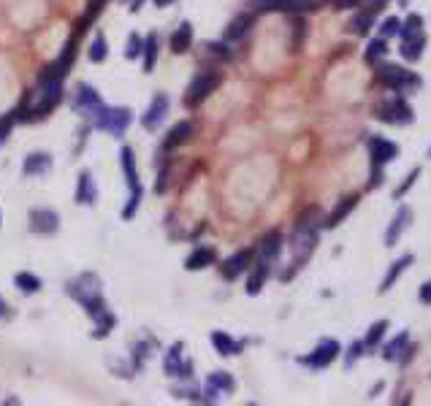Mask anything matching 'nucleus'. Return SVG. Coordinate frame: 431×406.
Instances as JSON below:
<instances>
[{
	"label": "nucleus",
	"mask_w": 431,
	"mask_h": 406,
	"mask_svg": "<svg viewBox=\"0 0 431 406\" xmlns=\"http://www.w3.org/2000/svg\"><path fill=\"white\" fill-rule=\"evenodd\" d=\"M130 3V11H139L141 6H144V0H128Z\"/></svg>",
	"instance_id": "obj_53"
},
{
	"label": "nucleus",
	"mask_w": 431,
	"mask_h": 406,
	"mask_svg": "<svg viewBox=\"0 0 431 406\" xmlns=\"http://www.w3.org/2000/svg\"><path fill=\"white\" fill-rule=\"evenodd\" d=\"M399 30H401L399 16H388V19H383V25H380V35H383V38H396Z\"/></svg>",
	"instance_id": "obj_42"
},
{
	"label": "nucleus",
	"mask_w": 431,
	"mask_h": 406,
	"mask_svg": "<svg viewBox=\"0 0 431 406\" xmlns=\"http://www.w3.org/2000/svg\"><path fill=\"white\" fill-rule=\"evenodd\" d=\"M307 38V22L298 16L296 22H293V44H291V49L293 52H298V46H301V41Z\"/></svg>",
	"instance_id": "obj_44"
},
{
	"label": "nucleus",
	"mask_w": 431,
	"mask_h": 406,
	"mask_svg": "<svg viewBox=\"0 0 431 406\" xmlns=\"http://www.w3.org/2000/svg\"><path fill=\"white\" fill-rule=\"evenodd\" d=\"M62 101V81H55V79H41V87L35 92V106L28 108V114H30V120H41V117H47L49 111L55 108V106H60Z\"/></svg>",
	"instance_id": "obj_6"
},
{
	"label": "nucleus",
	"mask_w": 431,
	"mask_h": 406,
	"mask_svg": "<svg viewBox=\"0 0 431 406\" xmlns=\"http://www.w3.org/2000/svg\"><path fill=\"white\" fill-rule=\"evenodd\" d=\"M87 57H90V62H103L108 57V41H106V35H103V33H98V35L93 38Z\"/></svg>",
	"instance_id": "obj_37"
},
{
	"label": "nucleus",
	"mask_w": 431,
	"mask_h": 406,
	"mask_svg": "<svg viewBox=\"0 0 431 406\" xmlns=\"http://www.w3.org/2000/svg\"><path fill=\"white\" fill-rule=\"evenodd\" d=\"M101 103H103V101H101V95L95 92V87H90V84H79L77 101H74L77 111H82V114H87V117H90V111L98 108Z\"/></svg>",
	"instance_id": "obj_26"
},
{
	"label": "nucleus",
	"mask_w": 431,
	"mask_h": 406,
	"mask_svg": "<svg viewBox=\"0 0 431 406\" xmlns=\"http://www.w3.org/2000/svg\"><path fill=\"white\" fill-rule=\"evenodd\" d=\"M339 352H342V346H339L337 339H320L318 346L309 352L307 358H301V363L309 366V368H315V371H320V368H328L331 363L337 361Z\"/></svg>",
	"instance_id": "obj_8"
},
{
	"label": "nucleus",
	"mask_w": 431,
	"mask_h": 406,
	"mask_svg": "<svg viewBox=\"0 0 431 406\" xmlns=\"http://www.w3.org/2000/svg\"><path fill=\"white\" fill-rule=\"evenodd\" d=\"M166 187H169V171H160V179H157V187H155V190L163 196V193H166Z\"/></svg>",
	"instance_id": "obj_51"
},
{
	"label": "nucleus",
	"mask_w": 431,
	"mask_h": 406,
	"mask_svg": "<svg viewBox=\"0 0 431 406\" xmlns=\"http://www.w3.org/2000/svg\"><path fill=\"white\" fill-rule=\"evenodd\" d=\"M429 157H431V150H429Z\"/></svg>",
	"instance_id": "obj_56"
},
{
	"label": "nucleus",
	"mask_w": 431,
	"mask_h": 406,
	"mask_svg": "<svg viewBox=\"0 0 431 406\" xmlns=\"http://www.w3.org/2000/svg\"><path fill=\"white\" fill-rule=\"evenodd\" d=\"M252 260H255V252H252V249H239L236 255H231L228 260H225V263H223V269H220L223 279H228V282L239 279L245 271H250Z\"/></svg>",
	"instance_id": "obj_13"
},
{
	"label": "nucleus",
	"mask_w": 431,
	"mask_h": 406,
	"mask_svg": "<svg viewBox=\"0 0 431 406\" xmlns=\"http://www.w3.org/2000/svg\"><path fill=\"white\" fill-rule=\"evenodd\" d=\"M206 388H212L217 393H231L236 388V382H233V376L228 371H215V374H209L206 379Z\"/></svg>",
	"instance_id": "obj_36"
},
{
	"label": "nucleus",
	"mask_w": 431,
	"mask_h": 406,
	"mask_svg": "<svg viewBox=\"0 0 431 406\" xmlns=\"http://www.w3.org/2000/svg\"><path fill=\"white\" fill-rule=\"evenodd\" d=\"M169 376H190V361L182 358V344H174L166 352V363H163Z\"/></svg>",
	"instance_id": "obj_20"
},
{
	"label": "nucleus",
	"mask_w": 431,
	"mask_h": 406,
	"mask_svg": "<svg viewBox=\"0 0 431 406\" xmlns=\"http://www.w3.org/2000/svg\"><path fill=\"white\" fill-rule=\"evenodd\" d=\"M212 344H215V349L223 355V358H231V355H239L242 352V344L236 342V339H231L225 331H212Z\"/></svg>",
	"instance_id": "obj_30"
},
{
	"label": "nucleus",
	"mask_w": 431,
	"mask_h": 406,
	"mask_svg": "<svg viewBox=\"0 0 431 406\" xmlns=\"http://www.w3.org/2000/svg\"><path fill=\"white\" fill-rule=\"evenodd\" d=\"M269 274H272V263H266V260H252V266H250V279H247V295H258L266 285V279H269Z\"/></svg>",
	"instance_id": "obj_19"
},
{
	"label": "nucleus",
	"mask_w": 431,
	"mask_h": 406,
	"mask_svg": "<svg viewBox=\"0 0 431 406\" xmlns=\"http://www.w3.org/2000/svg\"><path fill=\"white\" fill-rule=\"evenodd\" d=\"M90 117H93V128L98 130H106L111 135H120L130 128V122H133V111L128 108V106H106L101 103L98 108L90 111Z\"/></svg>",
	"instance_id": "obj_3"
},
{
	"label": "nucleus",
	"mask_w": 431,
	"mask_h": 406,
	"mask_svg": "<svg viewBox=\"0 0 431 406\" xmlns=\"http://www.w3.org/2000/svg\"><path fill=\"white\" fill-rule=\"evenodd\" d=\"M155 6H157V9H163V6H171V3H174V0H152Z\"/></svg>",
	"instance_id": "obj_54"
},
{
	"label": "nucleus",
	"mask_w": 431,
	"mask_h": 406,
	"mask_svg": "<svg viewBox=\"0 0 431 406\" xmlns=\"http://www.w3.org/2000/svg\"><path fill=\"white\" fill-rule=\"evenodd\" d=\"M371 28H374V14L366 11V9H361V11L350 19V30H353L355 35H369Z\"/></svg>",
	"instance_id": "obj_34"
},
{
	"label": "nucleus",
	"mask_w": 431,
	"mask_h": 406,
	"mask_svg": "<svg viewBox=\"0 0 431 406\" xmlns=\"http://www.w3.org/2000/svg\"><path fill=\"white\" fill-rule=\"evenodd\" d=\"M206 49H209V55H215V57H220V60H228L231 57V52H228V44L223 41V44H206Z\"/></svg>",
	"instance_id": "obj_48"
},
{
	"label": "nucleus",
	"mask_w": 431,
	"mask_h": 406,
	"mask_svg": "<svg viewBox=\"0 0 431 406\" xmlns=\"http://www.w3.org/2000/svg\"><path fill=\"white\" fill-rule=\"evenodd\" d=\"M120 166H123V176H125V181H128V187H130V190L141 187L139 168H136V154H133L130 147H123V150H120Z\"/></svg>",
	"instance_id": "obj_25"
},
{
	"label": "nucleus",
	"mask_w": 431,
	"mask_h": 406,
	"mask_svg": "<svg viewBox=\"0 0 431 406\" xmlns=\"http://www.w3.org/2000/svg\"><path fill=\"white\" fill-rule=\"evenodd\" d=\"M377 81L393 92H401L407 90V87H420V76L407 71V68H401V65H393V62L377 68Z\"/></svg>",
	"instance_id": "obj_7"
},
{
	"label": "nucleus",
	"mask_w": 431,
	"mask_h": 406,
	"mask_svg": "<svg viewBox=\"0 0 431 406\" xmlns=\"http://www.w3.org/2000/svg\"><path fill=\"white\" fill-rule=\"evenodd\" d=\"M141 198H144V187L130 190V198H128V203H125L123 209V220H133V217H136V209L141 206Z\"/></svg>",
	"instance_id": "obj_40"
},
{
	"label": "nucleus",
	"mask_w": 431,
	"mask_h": 406,
	"mask_svg": "<svg viewBox=\"0 0 431 406\" xmlns=\"http://www.w3.org/2000/svg\"><path fill=\"white\" fill-rule=\"evenodd\" d=\"M117 325V320H114V315L111 312H106V315H101L98 317V328H95V339H106L108 333H111V328Z\"/></svg>",
	"instance_id": "obj_41"
},
{
	"label": "nucleus",
	"mask_w": 431,
	"mask_h": 406,
	"mask_svg": "<svg viewBox=\"0 0 431 406\" xmlns=\"http://www.w3.org/2000/svg\"><path fill=\"white\" fill-rule=\"evenodd\" d=\"M28 220H30V233H35V236H52V233L60 230V214L52 209H44V206L30 209Z\"/></svg>",
	"instance_id": "obj_11"
},
{
	"label": "nucleus",
	"mask_w": 431,
	"mask_h": 406,
	"mask_svg": "<svg viewBox=\"0 0 431 406\" xmlns=\"http://www.w3.org/2000/svg\"><path fill=\"white\" fill-rule=\"evenodd\" d=\"M77 35H71L68 38V44L62 46V55L57 60L49 65L47 71L41 74V79H55V81H62L65 76L71 74V68H74V60H77Z\"/></svg>",
	"instance_id": "obj_9"
},
{
	"label": "nucleus",
	"mask_w": 431,
	"mask_h": 406,
	"mask_svg": "<svg viewBox=\"0 0 431 406\" xmlns=\"http://www.w3.org/2000/svg\"><path fill=\"white\" fill-rule=\"evenodd\" d=\"M6 315V301H3V298H0V317Z\"/></svg>",
	"instance_id": "obj_55"
},
{
	"label": "nucleus",
	"mask_w": 431,
	"mask_h": 406,
	"mask_svg": "<svg viewBox=\"0 0 431 406\" xmlns=\"http://www.w3.org/2000/svg\"><path fill=\"white\" fill-rule=\"evenodd\" d=\"M320 209H307L298 222H296V230H293L291 239V249H293V269H301L304 263L309 260V255L315 252L318 247V230H320Z\"/></svg>",
	"instance_id": "obj_1"
},
{
	"label": "nucleus",
	"mask_w": 431,
	"mask_h": 406,
	"mask_svg": "<svg viewBox=\"0 0 431 406\" xmlns=\"http://www.w3.org/2000/svg\"><path fill=\"white\" fill-rule=\"evenodd\" d=\"M14 285L25 293V295H33V293H38L41 290V276H35L30 271H19L14 276Z\"/></svg>",
	"instance_id": "obj_33"
},
{
	"label": "nucleus",
	"mask_w": 431,
	"mask_h": 406,
	"mask_svg": "<svg viewBox=\"0 0 431 406\" xmlns=\"http://www.w3.org/2000/svg\"><path fill=\"white\" fill-rule=\"evenodd\" d=\"M52 168V154L49 152H30L22 163V174L25 176H47Z\"/></svg>",
	"instance_id": "obj_18"
},
{
	"label": "nucleus",
	"mask_w": 431,
	"mask_h": 406,
	"mask_svg": "<svg viewBox=\"0 0 431 406\" xmlns=\"http://www.w3.org/2000/svg\"><path fill=\"white\" fill-rule=\"evenodd\" d=\"M169 46L174 55H185L187 49L193 46V25H190V22H182L177 30L171 33Z\"/></svg>",
	"instance_id": "obj_27"
},
{
	"label": "nucleus",
	"mask_w": 431,
	"mask_h": 406,
	"mask_svg": "<svg viewBox=\"0 0 431 406\" xmlns=\"http://www.w3.org/2000/svg\"><path fill=\"white\" fill-rule=\"evenodd\" d=\"M423 49H426V33H418V35H410V38H401V57L407 62H418L423 57Z\"/></svg>",
	"instance_id": "obj_23"
},
{
	"label": "nucleus",
	"mask_w": 431,
	"mask_h": 406,
	"mask_svg": "<svg viewBox=\"0 0 431 406\" xmlns=\"http://www.w3.org/2000/svg\"><path fill=\"white\" fill-rule=\"evenodd\" d=\"M141 46H144V38H141L139 33H133V35L128 38V46H125V57H128V60L141 57Z\"/></svg>",
	"instance_id": "obj_43"
},
{
	"label": "nucleus",
	"mask_w": 431,
	"mask_h": 406,
	"mask_svg": "<svg viewBox=\"0 0 431 406\" xmlns=\"http://www.w3.org/2000/svg\"><path fill=\"white\" fill-rule=\"evenodd\" d=\"M193 133H196V125H193L190 120L177 122V125L169 130V135H166V141H163V150H177V147H185L187 141L193 138Z\"/></svg>",
	"instance_id": "obj_17"
},
{
	"label": "nucleus",
	"mask_w": 431,
	"mask_h": 406,
	"mask_svg": "<svg viewBox=\"0 0 431 406\" xmlns=\"http://www.w3.org/2000/svg\"><path fill=\"white\" fill-rule=\"evenodd\" d=\"M108 0H90V9H87V11H90V14H101V11H103V6H106Z\"/></svg>",
	"instance_id": "obj_52"
},
{
	"label": "nucleus",
	"mask_w": 431,
	"mask_h": 406,
	"mask_svg": "<svg viewBox=\"0 0 431 406\" xmlns=\"http://www.w3.org/2000/svg\"><path fill=\"white\" fill-rule=\"evenodd\" d=\"M418 298H420V303H423V306H431V279L420 285V290H418Z\"/></svg>",
	"instance_id": "obj_50"
},
{
	"label": "nucleus",
	"mask_w": 431,
	"mask_h": 406,
	"mask_svg": "<svg viewBox=\"0 0 431 406\" xmlns=\"http://www.w3.org/2000/svg\"><path fill=\"white\" fill-rule=\"evenodd\" d=\"M220 84H223V74H220L217 68H203V71H198V74L193 76V81L187 84L185 98H182L185 108H198L212 92H217Z\"/></svg>",
	"instance_id": "obj_5"
},
{
	"label": "nucleus",
	"mask_w": 431,
	"mask_h": 406,
	"mask_svg": "<svg viewBox=\"0 0 431 406\" xmlns=\"http://www.w3.org/2000/svg\"><path fill=\"white\" fill-rule=\"evenodd\" d=\"M171 108V101L166 92H157L152 98V103L147 106V111H144V117H141V125H144V130H157L163 122H166V114H169Z\"/></svg>",
	"instance_id": "obj_12"
},
{
	"label": "nucleus",
	"mask_w": 431,
	"mask_h": 406,
	"mask_svg": "<svg viewBox=\"0 0 431 406\" xmlns=\"http://www.w3.org/2000/svg\"><path fill=\"white\" fill-rule=\"evenodd\" d=\"M282 244H285L282 233H279V230H269L261 239V244H258V260L274 263V260L282 255Z\"/></svg>",
	"instance_id": "obj_15"
},
{
	"label": "nucleus",
	"mask_w": 431,
	"mask_h": 406,
	"mask_svg": "<svg viewBox=\"0 0 431 406\" xmlns=\"http://www.w3.org/2000/svg\"><path fill=\"white\" fill-rule=\"evenodd\" d=\"M374 117L385 125H413L415 122V111H413V106L407 103L404 98H401L399 92H391V95H385L383 101H377L374 103Z\"/></svg>",
	"instance_id": "obj_4"
},
{
	"label": "nucleus",
	"mask_w": 431,
	"mask_h": 406,
	"mask_svg": "<svg viewBox=\"0 0 431 406\" xmlns=\"http://www.w3.org/2000/svg\"><path fill=\"white\" fill-rule=\"evenodd\" d=\"M355 206H358V196L342 198L337 206H334V211H331V214H328V217L323 220V225L325 227H337L339 222H342V220H345V217H347V214L355 209Z\"/></svg>",
	"instance_id": "obj_29"
},
{
	"label": "nucleus",
	"mask_w": 431,
	"mask_h": 406,
	"mask_svg": "<svg viewBox=\"0 0 431 406\" xmlns=\"http://www.w3.org/2000/svg\"><path fill=\"white\" fill-rule=\"evenodd\" d=\"M318 9V0H274V11H288V14H304Z\"/></svg>",
	"instance_id": "obj_32"
},
{
	"label": "nucleus",
	"mask_w": 431,
	"mask_h": 406,
	"mask_svg": "<svg viewBox=\"0 0 431 406\" xmlns=\"http://www.w3.org/2000/svg\"><path fill=\"white\" fill-rule=\"evenodd\" d=\"M215 263H217L215 247H198V249H193V255L185 260V269L187 271H203V269H209V266H215Z\"/></svg>",
	"instance_id": "obj_22"
},
{
	"label": "nucleus",
	"mask_w": 431,
	"mask_h": 406,
	"mask_svg": "<svg viewBox=\"0 0 431 406\" xmlns=\"http://www.w3.org/2000/svg\"><path fill=\"white\" fill-rule=\"evenodd\" d=\"M385 331H388V320H377V322H371L369 331H366V339H364V344L366 349H374V346L383 342Z\"/></svg>",
	"instance_id": "obj_38"
},
{
	"label": "nucleus",
	"mask_w": 431,
	"mask_h": 406,
	"mask_svg": "<svg viewBox=\"0 0 431 406\" xmlns=\"http://www.w3.org/2000/svg\"><path fill=\"white\" fill-rule=\"evenodd\" d=\"M364 349H366V344H364V342H353V344H350V349H347V358H345V366H347V368H353L355 361H358V358L364 355Z\"/></svg>",
	"instance_id": "obj_46"
},
{
	"label": "nucleus",
	"mask_w": 431,
	"mask_h": 406,
	"mask_svg": "<svg viewBox=\"0 0 431 406\" xmlns=\"http://www.w3.org/2000/svg\"><path fill=\"white\" fill-rule=\"evenodd\" d=\"M413 263H415V255H401L399 260H393V263H391V269H388V274L383 276V282H380V293L385 295V293H388L391 287L399 282V276H401V274H404L407 269H410Z\"/></svg>",
	"instance_id": "obj_21"
},
{
	"label": "nucleus",
	"mask_w": 431,
	"mask_h": 406,
	"mask_svg": "<svg viewBox=\"0 0 431 406\" xmlns=\"http://www.w3.org/2000/svg\"><path fill=\"white\" fill-rule=\"evenodd\" d=\"M68 293H71V298H77L82 306H84V312L98 320L101 315H106V301H103V295H101V279L95 276V274H82L79 279H71L68 282Z\"/></svg>",
	"instance_id": "obj_2"
},
{
	"label": "nucleus",
	"mask_w": 431,
	"mask_h": 406,
	"mask_svg": "<svg viewBox=\"0 0 431 406\" xmlns=\"http://www.w3.org/2000/svg\"><path fill=\"white\" fill-rule=\"evenodd\" d=\"M418 33H423V16L420 14H410L404 22H401V30L399 35L401 38H410V35H418Z\"/></svg>",
	"instance_id": "obj_39"
},
{
	"label": "nucleus",
	"mask_w": 431,
	"mask_h": 406,
	"mask_svg": "<svg viewBox=\"0 0 431 406\" xmlns=\"http://www.w3.org/2000/svg\"><path fill=\"white\" fill-rule=\"evenodd\" d=\"M250 6H252V11H258V14L274 11V0H250Z\"/></svg>",
	"instance_id": "obj_49"
},
{
	"label": "nucleus",
	"mask_w": 431,
	"mask_h": 406,
	"mask_svg": "<svg viewBox=\"0 0 431 406\" xmlns=\"http://www.w3.org/2000/svg\"><path fill=\"white\" fill-rule=\"evenodd\" d=\"M366 147H369L371 166L377 168L388 166V163H393L399 157V144L391 141V138H383V135H371L369 141H366Z\"/></svg>",
	"instance_id": "obj_10"
},
{
	"label": "nucleus",
	"mask_w": 431,
	"mask_h": 406,
	"mask_svg": "<svg viewBox=\"0 0 431 406\" xmlns=\"http://www.w3.org/2000/svg\"><path fill=\"white\" fill-rule=\"evenodd\" d=\"M77 203L82 206H93L95 203V181L90 171H82L77 179Z\"/></svg>",
	"instance_id": "obj_28"
},
{
	"label": "nucleus",
	"mask_w": 431,
	"mask_h": 406,
	"mask_svg": "<svg viewBox=\"0 0 431 406\" xmlns=\"http://www.w3.org/2000/svg\"><path fill=\"white\" fill-rule=\"evenodd\" d=\"M16 120H19V117H16V111H11L9 117H3V120H0V144L9 138V130H11V125H14Z\"/></svg>",
	"instance_id": "obj_47"
},
{
	"label": "nucleus",
	"mask_w": 431,
	"mask_h": 406,
	"mask_svg": "<svg viewBox=\"0 0 431 406\" xmlns=\"http://www.w3.org/2000/svg\"><path fill=\"white\" fill-rule=\"evenodd\" d=\"M418 176H420V168H413V171H410V174H407V176H404V181H401V187H399V190H396V193H393V198H396V201H399V198H404V196H407V190H410V187H413V184H415V181H418Z\"/></svg>",
	"instance_id": "obj_45"
},
{
	"label": "nucleus",
	"mask_w": 431,
	"mask_h": 406,
	"mask_svg": "<svg viewBox=\"0 0 431 406\" xmlns=\"http://www.w3.org/2000/svg\"><path fill=\"white\" fill-rule=\"evenodd\" d=\"M157 55H160V38H157V33H150V35L144 38V46H141V65H144V74H152L155 71Z\"/></svg>",
	"instance_id": "obj_24"
},
{
	"label": "nucleus",
	"mask_w": 431,
	"mask_h": 406,
	"mask_svg": "<svg viewBox=\"0 0 431 406\" xmlns=\"http://www.w3.org/2000/svg\"><path fill=\"white\" fill-rule=\"evenodd\" d=\"M413 225V209L410 206H401L396 214H393V220H391V225L385 230V247H396L399 239L404 236V230Z\"/></svg>",
	"instance_id": "obj_14"
},
{
	"label": "nucleus",
	"mask_w": 431,
	"mask_h": 406,
	"mask_svg": "<svg viewBox=\"0 0 431 406\" xmlns=\"http://www.w3.org/2000/svg\"><path fill=\"white\" fill-rule=\"evenodd\" d=\"M388 55V38H371L369 46H366V52H364V60L369 62V65H374V62H380Z\"/></svg>",
	"instance_id": "obj_35"
},
{
	"label": "nucleus",
	"mask_w": 431,
	"mask_h": 406,
	"mask_svg": "<svg viewBox=\"0 0 431 406\" xmlns=\"http://www.w3.org/2000/svg\"><path fill=\"white\" fill-rule=\"evenodd\" d=\"M252 25H255V14H239L236 19L228 22V28L223 33V41L225 44H236V41H242L247 33L252 30Z\"/></svg>",
	"instance_id": "obj_16"
},
{
	"label": "nucleus",
	"mask_w": 431,
	"mask_h": 406,
	"mask_svg": "<svg viewBox=\"0 0 431 406\" xmlns=\"http://www.w3.org/2000/svg\"><path fill=\"white\" fill-rule=\"evenodd\" d=\"M407 346H410V333H407V331L396 333V336H393V339L385 344L383 358H385V361H399L401 355L407 352Z\"/></svg>",
	"instance_id": "obj_31"
}]
</instances>
